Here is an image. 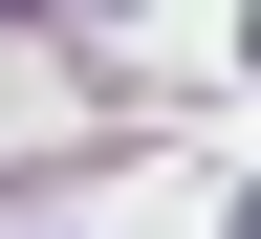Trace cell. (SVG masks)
Returning a JSON list of instances; mask_svg holds the SVG:
<instances>
[{
  "label": "cell",
  "instance_id": "obj_1",
  "mask_svg": "<svg viewBox=\"0 0 261 239\" xmlns=\"http://www.w3.org/2000/svg\"><path fill=\"white\" fill-rule=\"evenodd\" d=\"M218 239H261V196H240V218H218Z\"/></svg>",
  "mask_w": 261,
  "mask_h": 239
},
{
  "label": "cell",
  "instance_id": "obj_2",
  "mask_svg": "<svg viewBox=\"0 0 261 239\" xmlns=\"http://www.w3.org/2000/svg\"><path fill=\"white\" fill-rule=\"evenodd\" d=\"M0 22H44V0H0Z\"/></svg>",
  "mask_w": 261,
  "mask_h": 239
}]
</instances>
